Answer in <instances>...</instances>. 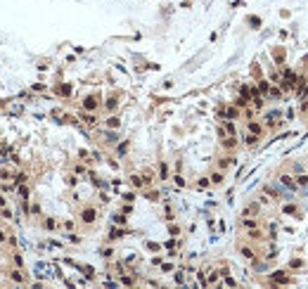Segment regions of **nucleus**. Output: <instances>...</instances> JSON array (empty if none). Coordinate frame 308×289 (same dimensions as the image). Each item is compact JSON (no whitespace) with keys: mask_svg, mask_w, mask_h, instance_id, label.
I'll return each mask as SVG.
<instances>
[{"mask_svg":"<svg viewBox=\"0 0 308 289\" xmlns=\"http://www.w3.org/2000/svg\"><path fill=\"white\" fill-rule=\"evenodd\" d=\"M92 218H95V211H83V221H88V223H90Z\"/></svg>","mask_w":308,"mask_h":289,"instance_id":"obj_3","label":"nucleus"},{"mask_svg":"<svg viewBox=\"0 0 308 289\" xmlns=\"http://www.w3.org/2000/svg\"><path fill=\"white\" fill-rule=\"evenodd\" d=\"M249 128H251V133H261V126H258V123H251Z\"/></svg>","mask_w":308,"mask_h":289,"instance_id":"obj_6","label":"nucleus"},{"mask_svg":"<svg viewBox=\"0 0 308 289\" xmlns=\"http://www.w3.org/2000/svg\"><path fill=\"white\" fill-rule=\"evenodd\" d=\"M273 282H287V275L284 273H275L273 275Z\"/></svg>","mask_w":308,"mask_h":289,"instance_id":"obj_2","label":"nucleus"},{"mask_svg":"<svg viewBox=\"0 0 308 289\" xmlns=\"http://www.w3.org/2000/svg\"><path fill=\"white\" fill-rule=\"evenodd\" d=\"M282 183H284V185H287L289 190H294V187H296V183H294V180H292L289 175H282Z\"/></svg>","mask_w":308,"mask_h":289,"instance_id":"obj_1","label":"nucleus"},{"mask_svg":"<svg viewBox=\"0 0 308 289\" xmlns=\"http://www.w3.org/2000/svg\"><path fill=\"white\" fill-rule=\"evenodd\" d=\"M86 107H88V109H95V100H92V97L86 100Z\"/></svg>","mask_w":308,"mask_h":289,"instance_id":"obj_5","label":"nucleus"},{"mask_svg":"<svg viewBox=\"0 0 308 289\" xmlns=\"http://www.w3.org/2000/svg\"><path fill=\"white\" fill-rule=\"evenodd\" d=\"M57 93H60V95H69L71 90H69V85H60V90H57Z\"/></svg>","mask_w":308,"mask_h":289,"instance_id":"obj_4","label":"nucleus"}]
</instances>
